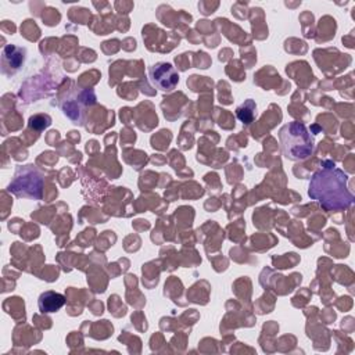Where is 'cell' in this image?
I'll use <instances>...</instances> for the list:
<instances>
[{
	"mask_svg": "<svg viewBox=\"0 0 355 355\" xmlns=\"http://www.w3.org/2000/svg\"><path fill=\"white\" fill-rule=\"evenodd\" d=\"M308 194L327 211L345 209L354 202V194L348 189V175L334 164L313 173Z\"/></svg>",
	"mask_w": 355,
	"mask_h": 355,
	"instance_id": "obj_1",
	"label": "cell"
},
{
	"mask_svg": "<svg viewBox=\"0 0 355 355\" xmlns=\"http://www.w3.org/2000/svg\"><path fill=\"white\" fill-rule=\"evenodd\" d=\"M282 153L291 161H302L312 155L315 140L306 126L298 121L286 123L279 130Z\"/></svg>",
	"mask_w": 355,
	"mask_h": 355,
	"instance_id": "obj_2",
	"label": "cell"
},
{
	"mask_svg": "<svg viewBox=\"0 0 355 355\" xmlns=\"http://www.w3.org/2000/svg\"><path fill=\"white\" fill-rule=\"evenodd\" d=\"M8 191H12L19 197H31L40 198L42 196V176L32 168V165H26V168L21 169L12 183L8 186Z\"/></svg>",
	"mask_w": 355,
	"mask_h": 355,
	"instance_id": "obj_3",
	"label": "cell"
},
{
	"mask_svg": "<svg viewBox=\"0 0 355 355\" xmlns=\"http://www.w3.org/2000/svg\"><path fill=\"white\" fill-rule=\"evenodd\" d=\"M148 76L153 86H155L162 92L173 90L179 82L178 71L171 62H165V61L153 64L148 69Z\"/></svg>",
	"mask_w": 355,
	"mask_h": 355,
	"instance_id": "obj_4",
	"label": "cell"
},
{
	"mask_svg": "<svg viewBox=\"0 0 355 355\" xmlns=\"http://www.w3.org/2000/svg\"><path fill=\"white\" fill-rule=\"evenodd\" d=\"M24 58H25V50L15 47L14 44H7L3 49L1 53V69L3 73L6 75H12L14 72H17L21 65L24 64Z\"/></svg>",
	"mask_w": 355,
	"mask_h": 355,
	"instance_id": "obj_5",
	"label": "cell"
},
{
	"mask_svg": "<svg viewBox=\"0 0 355 355\" xmlns=\"http://www.w3.org/2000/svg\"><path fill=\"white\" fill-rule=\"evenodd\" d=\"M65 297L61 293L53 291V290H47L44 293H42L39 295L37 300V305H39V311L43 313H53L57 312L58 309H61L65 304Z\"/></svg>",
	"mask_w": 355,
	"mask_h": 355,
	"instance_id": "obj_6",
	"label": "cell"
},
{
	"mask_svg": "<svg viewBox=\"0 0 355 355\" xmlns=\"http://www.w3.org/2000/svg\"><path fill=\"white\" fill-rule=\"evenodd\" d=\"M236 114H237V118L243 122V123H250L254 116H255V103L248 98L245 100L237 110H236Z\"/></svg>",
	"mask_w": 355,
	"mask_h": 355,
	"instance_id": "obj_7",
	"label": "cell"
},
{
	"mask_svg": "<svg viewBox=\"0 0 355 355\" xmlns=\"http://www.w3.org/2000/svg\"><path fill=\"white\" fill-rule=\"evenodd\" d=\"M50 123H51V118L46 114H37V115H33L29 118V126L32 129L42 130V129L47 128Z\"/></svg>",
	"mask_w": 355,
	"mask_h": 355,
	"instance_id": "obj_8",
	"label": "cell"
}]
</instances>
